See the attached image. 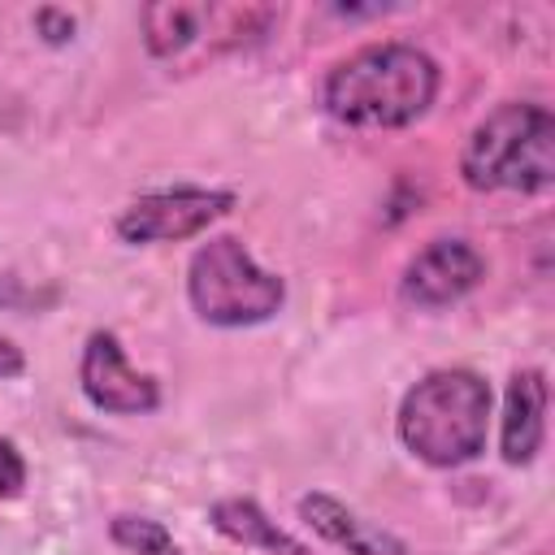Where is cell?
<instances>
[{
    "label": "cell",
    "instance_id": "8992f818",
    "mask_svg": "<svg viewBox=\"0 0 555 555\" xmlns=\"http://www.w3.org/2000/svg\"><path fill=\"white\" fill-rule=\"evenodd\" d=\"M238 204L234 191L225 186H160V191H143L134 195L117 217H113V234L130 247H147V243H182L195 234H208L221 217H230Z\"/></svg>",
    "mask_w": 555,
    "mask_h": 555
},
{
    "label": "cell",
    "instance_id": "7c38bea8",
    "mask_svg": "<svg viewBox=\"0 0 555 555\" xmlns=\"http://www.w3.org/2000/svg\"><path fill=\"white\" fill-rule=\"evenodd\" d=\"M108 542L121 546L126 555H182L178 538L156 516H139V512H117L108 520Z\"/></svg>",
    "mask_w": 555,
    "mask_h": 555
},
{
    "label": "cell",
    "instance_id": "3957f363",
    "mask_svg": "<svg viewBox=\"0 0 555 555\" xmlns=\"http://www.w3.org/2000/svg\"><path fill=\"white\" fill-rule=\"evenodd\" d=\"M460 178L481 195H546L555 186V113L538 100L494 104L464 139Z\"/></svg>",
    "mask_w": 555,
    "mask_h": 555
},
{
    "label": "cell",
    "instance_id": "ba28073f",
    "mask_svg": "<svg viewBox=\"0 0 555 555\" xmlns=\"http://www.w3.org/2000/svg\"><path fill=\"white\" fill-rule=\"evenodd\" d=\"M486 256L460 238V234H438L425 247H416L399 273V299L421 312H438L460 304L486 282Z\"/></svg>",
    "mask_w": 555,
    "mask_h": 555
},
{
    "label": "cell",
    "instance_id": "30bf717a",
    "mask_svg": "<svg viewBox=\"0 0 555 555\" xmlns=\"http://www.w3.org/2000/svg\"><path fill=\"white\" fill-rule=\"evenodd\" d=\"M546 442V373L542 369H516L503 390V416H499V455L512 468H525L538 460Z\"/></svg>",
    "mask_w": 555,
    "mask_h": 555
},
{
    "label": "cell",
    "instance_id": "9c48e42d",
    "mask_svg": "<svg viewBox=\"0 0 555 555\" xmlns=\"http://www.w3.org/2000/svg\"><path fill=\"white\" fill-rule=\"evenodd\" d=\"M295 512H299V520H304L321 542H330V546L343 551V555H408V542H403V538H395L390 529L364 520L360 512H351V507H347L343 499H334L330 490H308V494H299Z\"/></svg>",
    "mask_w": 555,
    "mask_h": 555
},
{
    "label": "cell",
    "instance_id": "e0dca14e",
    "mask_svg": "<svg viewBox=\"0 0 555 555\" xmlns=\"http://www.w3.org/2000/svg\"><path fill=\"white\" fill-rule=\"evenodd\" d=\"M395 4H330V13L334 17H343V22H360V17H382V13H390Z\"/></svg>",
    "mask_w": 555,
    "mask_h": 555
},
{
    "label": "cell",
    "instance_id": "6da1fadb",
    "mask_svg": "<svg viewBox=\"0 0 555 555\" xmlns=\"http://www.w3.org/2000/svg\"><path fill=\"white\" fill-rule=\"evenodd\" d=\"M442 87L438 61L403 39H377L330 65L321 108L356 130H403L421 121Z\"/></svg>",
    "mask_w": 555,
    "mask_h": 555
},
{
    "label": "cell",
    "instance_id": "7a4b0ae2",
    "mask_svg": "<svg viewBox=\"0 0 555 555\" xmlns=\"http://www.w3.org/2000/svg\"><path fill=\"white\" fill-rule=\"evenodd\" d=\"M490 382L477 369H429L412 382L395 412V434L425 468H464L490 438Z\"/></svg>",
    "mask_w": 555,
    "mask_h": 555
},
{
    "label": "cell",
    "instance_id": "277c9868",
    "mask_svg": "<svg viewBox=\"0 0 555 555\" xmlns=\"http://www.w3.org/2000/svg\"><path fill=\"white\" fill-rule=\"evenodd\" d=\"M186 299L204 325L251 330L286 308V278L264 269L238 234H208L186 260Z\"/></svg>",
    "mask_w": 555,
    "mask_h": 555
},
{
    "label": "cell",
    "instance_id": "4fadbf2b",
    "mask_svg": "<svg viewBox=\"0 0 555 555\" xmlns=\"http://www.w3.org/2000/svg\"><path fill=\"white\" fill-rule=\"evenodd\" d=\"M56 299H61L56 286H39L17 273H0V312H43Z\"/></svg>",
    "mask_w": 555,
    "mask_h": 555
},
{
    "label": "cell",
    "instance_id": "5b68a950",
    "mask_svg": "<svg viewBox=\"0 0 555 555\" xmlns=\"http://www.w3.org/2000/svg\"><path fill=\"white\" fill-rule=\"evenodd\" d=\"M278 22L273 4H191V0H152L139 9L143 48L156 61H178L195 43L217 39L221 48H243L269 35Z\"/></svg>",
    "mask_w": 555,
    "mask_h": 555
},
{
    "label": "cell",
    "instance_id": "8fae6325",
    "mask_svg": "<svg viewBox=\"0 0 555 555\" xmlns=\"http://www.w3.org/2000/svg\"><path fill=\"white\" fill-rule=\"evenodd\" d=\"M208 525L225 542L247 546V551H260V555H312L291 529H282L256 499H243V494H230V499L208 503Z\"/></svg>",
    "mask_w": 555,
    "mask_h": 555
},
{
    "label": "cell",
    "instance_id": "5bb4252c",
    "mask_svg": "<svg viewBox=\"0 0 555 555\" xmlns=\"http://www.w3.org/2000/svg\"><path fill=\"white\" fill-rule=\"evenodd\" d=\"M30 22H35V35H39L48 48H65V43L78 35V17H74L69 9H61V4H39Z\"/></svg>",
    "mask_w": 555,
    "mask_h": 555
},
{
    "label": "cell",
    "instance_id": "2e32d148",
    "mask_svg": "<svg viewBox=\"0 0 555 555\" xmlns=\"http://www.w3.org/2000/svg\"><path fill=\"white\" fill-rule=\"evenodd\" d=\"M22 373H26V351H22L13 338L0 334V382H13V377H22Z\"/></svg>",
    "mask_w": 555,
    "mask_h": 555
},
{
    "label": "cell",
    "instance_id": "9a60e30c",
    "mask_svg": "<svg viewBox=\"0 0 555 555\" xmlns=\"http://www.w3.org/2000/svg\"><path fill=\"white\" fill-rule=\"evenodd\" d=\"M26 477H30L26 455L17 451L13 438H0V499H17L26 490Z\"/></svg>",
    "mask_w": 555,
    "mask_h": 555
},
{
    "label": "cell",
    "instance_id": "52a82bcc",
    "mask_svg": "<svg viewBox=\"0 0 555 555\" xmlns=\"http://www.w3.org/2000/svg\"><path fill=\"white\" fill-rule=\"evenodd\" d=\"M78 390L104 416H147L160 408V382L130 364L113 330H91L78 356Z\"/></svg>",
    "mask_w": 555,
    "mask_h": 555
}]
</instances>
